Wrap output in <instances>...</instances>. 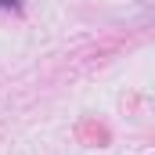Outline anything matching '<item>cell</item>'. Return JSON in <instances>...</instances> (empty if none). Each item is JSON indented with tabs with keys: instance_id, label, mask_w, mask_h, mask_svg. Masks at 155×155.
I'll use <instances>...</instances> for the list:
<instances>
[{
	"instance_id": "obj_1",
	"label": "cell",
	"mask_w": 155,
	"mask_h": 155,
	"mask_svg": "<svg viewBox=\"0 0 155 155\" xmlns=\"http://www.w3.org/2000/svg\"><path fill=\"white\" fill-rule=\"evenodd\" d=\"M0 11H22L18 0H0Z\"/></svg>"
}]
</instances>
